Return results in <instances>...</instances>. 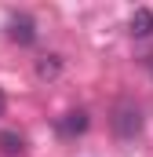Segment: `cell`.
<instances>
[{
	"label": "cell",
	"instance_id": "1",
	"mask_svg": "<svg viewBox=\"0 0 153 157\" xmlns=\"http://www.w3.org/2000/svg\"><path fill=\"white\" fill-rule=\"evenodd\" d=\"M113 132L120 139H131V135H139L142 132V110L135 106V102H120L113 110Z\"/></svg>",
	"mask_w": 153,
	"mask_h": 157
},
{
	"label": "cell",
	"instance_id": "2",
	"mask_svg": "<svg viewBox=\"0 0 153 157\" xmlns=\"http://www.w3.org/2000/svg\"><path fill=\"white\" fill-rule=\"evenodd\" d=\"M7 37L26 48V44L37 40V22H33L29 15H11V18H7Z\"/></svg>",
	"mask_w": 153,
	"mask_h": 157
},
{
	"label": "cell",
	"instance_id": "3",
	"mask_svg": "<svg viewBox=\"0 0 153 157\" xmlns=\"http://www.w3.org/2000/svg\"><path fill=\"white\" fill-rule=\"evenodd\" d=\"M88 124H91V117H88L84 110H73V113L58 117V124H55V132H58L62 139H76V135H84V132H88Z\"/></svg>",
	"mask_w": 153,
	"mask_h": 157
},
{
	"label": "cell",
	"instance_id": "4",
	"mask_svg": "<svg viewBox=\"0 0 153 157\" xmlns=\"http://www.w3.org/2000/svg\"><path fill=\"white\" fill-rule=\"evenodd\" d=\"M128 26H131V37H153V11L150 7H139Z\"/></svg>",
	"mask_w": 153,
	"mask_h": 157
},
{
	"label": "cell",
	"instance_id": "5",
	"mask_svg": "<svg viewBox=\"0 0 153 157\" xmlns=\"http://www.w3.org/2000/svg\"><path fill=\"white\" fill-rule=\"evenodd\" d=\"M58 73H62V55L51 51V55H40L37 59V77L40 80H55Z\"/></svg>",
	"mask_w": 153,
	"mask_h": 157
},
{
	"label": "cell",
	"instance_id": "6",
	"mask_svg": "<svg viewBox=\"0 0 153 157\" xmlns=\"http://www.w3.org/2000/svg\"><path fill=\"white\" fill-rule=\"evenodd\" d=\"M0 150L7 157H18L22 150H26V139L18 135V132H0Z\"/></svg>",
	"mask_w": 153,
	"mask_h": 157
},
{
	"label": "cell",
	"instance_id": "7",
	"mask_svg": "<svg viewBox=\"0 0 153 157\" xmlns=\"http://www.w3.org/2000/svg\"><path fill=\"white\" fill-rule=\"evenodd\" d=\"M4 110H7V99H4V91H0V117H4Z\"/></svg>",
	"mask_w": 153,
	"mask_h": 157
}]
</instances>
